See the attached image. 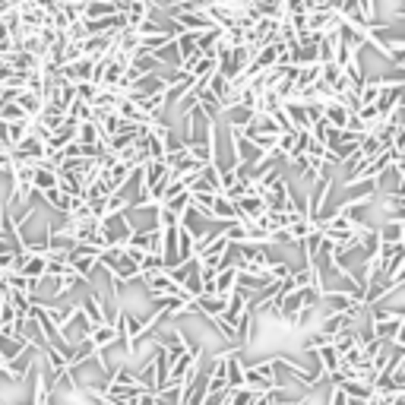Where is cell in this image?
<instances>
[{
    "mask_svg": "<svg viewBox=\"0 0 405 405\" xmlns=\"http://www.w3.org/2000/svg\"><path fill=\"white\" fill-rule=\"evenodd\" d=\"M234 209H238L241 222H254V218H260L266 212V200L256 194H244L241 200H234Z\"/></svg>",
    "mask_w": 405,
    "mask_h": 405,
    "instance_id": "2",
    "label": "cell"
},
{
    "mask_svg": "<svg viewBox=\"0 0 405 405\" xmlns=\"http://www.w3.org/2000/svg\"><path fill=\"white\" fill-rule=\"evenodd\" d=\"M83 339H89L95 352H108L111 346H117V342H120V332H117V326L108 320V323H98V326H92V330L86 332Z\"/></svg>",
    "mask_w": 405,
    "mask_h": 405,
    "instance_id": "1",
    "label": "cell"
},
{
    "mask_svg": "<svg viewBox=\"0 0 405 405\" xmlns=\"http://www.w3.org/2000/svg\"><path fill=\"white\" fill-rule=\"evenodd\" d=\"M114 13H120V7L111 0H86L83 3V19H105V16Z\"/></svg>",
    "mask_w": 405,
    "mask_h": 405,
    "instance_id": "8",
    "label": "cell"
},
{
    "mask_svg": "<svg viewBox=\"0 0 405 405\" xmlns=\"http://www.w3.org/2000/svg\"><path fill=\"white\" fill-rule=\"evenodd\" d=\"M16 105L23 108V114L29 120H38V114H41V108H45V95H38V92H29V89H19L13 98Z\"/></svg>",
    "mask_w": 405,
    "mask_h": 405,
    "instance_id": "5",
    "label": "cell"
},
{
    "mask_svg": "<svg viewBox=\"0 0 405 405\" xmlns=\"http://www.w3.org/2000/svg\"><path fill=\"white\" fill-rule=\"evenodd\" d=\"M76 143H89V146H102V127H98V120H76Z\"/></svg>",
    "mask_w": 405,
    "mask_h": 405,
    "instance_id": "6",
    "label": "cell"
},
{
    "mask_svg": "<svg viewBox=\"0 0 405 405\" xmlns=\"http://www.w3.org/2000/svg\"><path fill=\"white\" fill-rule=\"evenodd\" d=\"M323 405H346V393L330 383V396H326V402H323Z\"/></svg>",
    "mask_w": 405,
    "mask_h": 405,
    "instance_id": "13",
    "label": "cell"
},
{
    "mask_svg": "<svg viewBox=\"0 0 405 405\" xmlns=\"http://www.w3.org/2000/svg\"><path fill=\"white\" fill-rule=\"evenodd\" d=\"M323 117H326V124L342 130L348 124V117H352V108L342 105L339 98H323Z\"/></svg>",
    "mask_w": 405,
    "mask_h": 405,
    "instance_id": "4",
    "label": "cell"
},
{
    "mask_svg": "<svg viewBox=\"0 0 405 405\" xmlns=\"http://www.w3.org/2000/svg\"><path fill=\"white\" fill-rule=\"evenodd\" d=\"M136 266H140V276H146V272L165 270L168 263H165V256H158V254H143L140 260H136Z\"/></svg>",
    "mask_w": 405,
    "mask_h": 405,
    "instance_id": "11",
    "label": "cell"
},
{
    "mask_svg": "<svg viewBox=\"0 0 405 405\" xmlns=\"http://www.w3.org/2000/svg\"><path fill=\"white\" fill-rule=\"evenodd\" d=\"M314 355H317V368H320L323 377H330L339 368V352L332 348V342H323L320 348H314Z\"/></svg>",
    "mask_w": 405,
    "mask_h": 405,
    "instance_id": "7",
    "label": "cell"
},
{
    "mask_svg": "<svg viewBox=\"0 0 405 405\" xmlns=\"http://www.w3.org/2000/svg\"><path fill=\"white\" fill-rule=\"evenodd\" d=\"M234 282H238V270H234V266H218L216 279H212V285H216V294L228 298V294L234 292Z\"/></svg>",
    "mask_w": 405,
    "mask_h": 405,
    "instance_id": "9",
    "label": "cell"
},
{
    "mask_svg": "<svg viewBox=\"0 0 405 405\" xmlns=\"http://www.w3.org/2000/svg\"><path fill=\"white\" fill-rule=\"evenodd\" d=\"M377 238H380V244H405V218L390 216L377 228Z\"/></svg>",
    "mask_w": 405,
    "mask_h": 405,
    "instance_id": "3",
    "label": "cell"
},
{
    "mask_svg": "<svg viewBox=\"0 0 405 405\" xmlns=\"http://www.w3.org/2000/svg\"><path fill=\"white\" fill-rule=\"evenodd\" d=\"M95 92H98V86H95V83H89V79H83V83H76V98H79V102H86V105H92V98H95Z\"/></svg>",
    "mask_w": 405,
    "mask_h": 405,
    "instance_id": "12",
    "label": "cell"
},
{
    "mask_svg": "<svg viewBox=\"0 0 405 405\" xmlns=\"http://www.w3.org/2000/svg\"><path fill=\"white\" fill-rule=\"evenodd\" d=\"M120 212H130V196L127 194H108L105 200H102L98 218L102 216H120Z\"/></svg>",
    "mask_w": 405,
    "mask_h": 405,
    "instance_id": "10",
    "label": "cell"
}]
</instances>
